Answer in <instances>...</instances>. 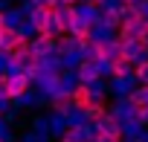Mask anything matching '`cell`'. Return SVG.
I'll return each instance as SVG.
<instances>
[{
	"instance_id": "6da1fadb",
	"label": "cell",
	"mask_w": 148,
	"mask_h": 142,
	"mask_svg": "<svg viewBox=\"0 0 148 142\" xmlns=\"http://www.w3.org/2000/svg\"><path fill=\"white\" fill-rule=\"evenodd\" d=\"M70 93H73V104H76V110L84 116L99 99H96V93H93V84H82V81H76L70 87Z\"/></svg>"
},
{
	"instance_id": "7a4b0ae2",
	"label": "cell",
	"mask_w": 148,
	"mask_h": 142,
	"mask_svg": "<svg viewBox=\"0 0 148 142\" xmlns=\"http://www.w3.org/2000/svg\"><path fill=\"white\" fill-rule=\"evenodd\" d=\"M29 87H32V76L29 73H23V70H12L9 73V96H12L15 104H21V99H26Z\"/></svg>"
},
{
	"instance_id": "3957f363",
	"label": "cell",
	"mask_w": 148,
	"mask_h": 142,
	"mask_svg": "<svg viewBox=\"0 0 148 142\" xmlns=\"http://www.w3.org/2000/svg\"><path fill=\"white\" fill-rule=\"evenodd\" d=\"M122 55H125L131 64L148 61V41H145V38H125V41H122Z\"/></svg>"
},
{
	"instance_id": "277c9868",
	"label": "cell",
	"mask_w": 148,
	"mask_h": 142,
	"mask_svg": "<svg viewBox=\"0 0 148 142\" xmlns=\"http://www.w3.org/2000/svg\"><path fill=\"white\" fill-rule=\"evenodd\" d=\"M55 18H58L64 35H73V32L79 29V23H82V12H79V6H55Z\"/></svg>"
},
{
	"instance_id": "5b68a950",
	"label": "cell",
	"mask_w": 148,
	"mask_h": 142,
	"mask_svg": "<svg viewBox=\"0 0 148 142\" xmlns=\"http://www.w3.org/2000/svg\"><path fill=\"white\" fill-rule=\"evenodd\" d=\"M32 52L44 61V58H52L58 52V38H49V35H32Z\"/></svg>"
},
{
	"instance_id": "8992f818",
	"label": "cell",
	"mask_w": 148,
	"mask_h": 142,
	"mask_svg": "<svg viewBox=\"0 0 148 142\" xmlns=\"http://www.w3.org/2000/svg\"><path fill=\"white\" fill-rule=\"evenodd\" d=\"M134 67H136V64H131V61L122 55V58H116V61H110V64H108V76H110V81L134 79Z\"/></svg>"
},
{
	"instance_id": "52a82bcc",
	"label": "cell",
	"mask_w": 148,
	"mask_h": 142,
	"mask_svg": "<svg viewBox=\"0 0 148 142\" xmlns=\"http://www.w3.org/2000/svg\"><path fill=\"white\" fill-rule=\"evenodd\" d=\"M108 113H110V110H108V104H105V102H96V104H93V107H90L82 119H84V125L96 128L99 122H105V119H108Z\"/></svg>"
},
{
	"instance_id": "ba28073f",
	"label": "cell",
	"mask_w": 148,
	"mask_h": 142,
	"mask_svg": "<svg viewBox=\"0 0 148 142\" xmlns=\"http://www.w3.org/2000/svg\"><path fill=\"white\" fill-rule=\"evenodd\" d=\"M52 110H55L58 116H67L70 110H76V104H73V93H70V90H64V93L52 96Z\"/></svg>"
},
{
	"instance_id": "9c48e42d",
	"label": "cell",
	"mask_w": 148,
	"mask_h": 142,
	"mask_svg": "<svg viewBox=\"0 0 148 142\" xmlns=\"http://www.w3.org/2000/svg\"><path fill=\"white\" fill-rule=\"evenodd\" d=\"M134 79H136V84H145L148 87V61H139L134 67Z\"/></svg>"
},
{
	"instance_id": "30bf717a",
	"label": "cell",
	"mask_w": 148,
	"mask_h": 142,
	"mask_svg": "<svg viewBox=\"0 0 148 142\" xmlns=\"http://www.w3.org/2000/svg\"><path fill=\"white\" fill-rule=\"evenodd\" d=\"M3 29H9V23H6V9H0V32Z\"/></svg>"
},
{
	"instance_id": "8fae6325",
	"label": "cell",
	"mask_w": 148,
	"mask_h": 142,
	"mask_svg": "<svg viewBox=\"0 0 148 142\" xmlns=\"http://www.w3.org/2000/svg\"><path fill=\"white\" fill-rule=\"evenodd\" d=\"M26 142H44V139H41L38 133H32V136H26Z\"/></svg>"
},
{
	"instance_id": "7c38bea8",
	"label": "cell",
	"mask_w": 148,
	"mask_h": 142,
	"mask_svg": "<svg viewBox=\"0 0 148 142\" xmlns=\"http://www.w3.org/2000/svg\"><path fill=\"white\" fill-rule=\"evenodd\" d=\"M0 116H3V102H0Z\"/></svg>"
},
{
	"instance_id": "4fadbf2b",
	"label": "cell",
	"mask_w": 148,
	"mask_h": 142,
	"mask_svg": "<svg viewBox=\"0 0 148 142\" xmlns=\"http://www.w3.org/2000/svg\"><path fill=\"white\" fill-rule=\"evenodd\" d=\"M58 142H70V139H58Z\"/></svg>"
}]
</instances>
